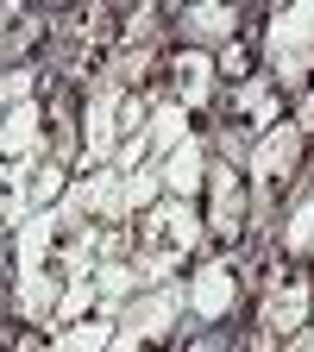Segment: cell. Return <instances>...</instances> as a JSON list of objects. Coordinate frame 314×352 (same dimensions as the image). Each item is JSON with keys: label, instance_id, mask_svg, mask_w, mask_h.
Returning a JSON list of instances; mask_svg holds the SVG:
<instances>
[{"label": "cell", "instance_id": "obj_1", "mask_svg": "<svg viewBox=\"0 0 314 352\" xmlns=\"http://www.w3.org/2000/svg\"><path fill=\"white\" fill-rule=\"evenodd\" d=\"M189 315V283H145L120 308V327H113V346L107 352H157Z\"/></svg>", "mask_w": 314, "mask_h": 352}, {"label": "cell", "instance_id": "obj_2", "mask_svg": "<svg viewBox=\"0 0 314 352\" xmlns=\"http://www.w3.org/2000/svg\"><path fill=\"white\" fill-rule=\"evenodd\" d=\"M264 57H271L277 88H295V95L314 88V0L277 7L264 19Z\"/></svg>", "mask_w": 314, "mask_h": 352}, {"label": "cell", "instance_id": "obj_3", "mask_svg": "<svg viewBox=\"0 0 314 352\" xmlns=\"http://www.w3.org/2000/svg\"><path fill=\"white\" fill-rule=\"evenodd\" d=\"M302 151H308V132H302L295 120H277V126L251 145V157H245V183H251V214H258V220L277 214L271 201L283 195V183L302 170Z\"/></svg>", "mask_w": 314, "mask_h": 352}, {"label": "cell", "instance_id": "obj_4", "mask_svg": "<svg viewBox=\"0 0 314 352\" xmlns=\"http://www.w3.org/2000/svg\"><path fill=\"white\" fill-rule=\"evenodd\" d=\"M120 107H126V88L113 76H95L88 88V107H82V176L88 170H107L120 157Z\"/></svg>", "mask_w": 314, "mask_h": 352}, {"label": "cell", "instance_id": "obj_5", "mask_svg": "<svg viewBox=\"0 0 314 352\" xmlns=\"http://www.w3.org/2000/svg\"><path fill=\"white\" fill-rule=\"evenodd\" d=\"M251 227V183H245V164L220 157L208 170V233L220 245H239V233Z\"/></svg>", "mask_w": 314, "mask_h": 352}, {"label": "cell", "instance_id": "obj_6", "mask_svg": "<svg viewBox=\"0 0 314 352\" xmlns=\"http://www.w3.org/2000/svg\"><path fill=\"white\" fill-rule=\"evenodd\" d=\"M145 245L151 252H176V258H195L201 252V239H208V214L195 208V201H183V195H164L145 220Z\"/></svg>", "mask_w": 314, "mask_h": 352}, {"label": "cell", "instance_id": "obj_7", "mask_svg": "<svg viewBox=\"0 0 314 352\" xmlns=\"http://www.w3.org/2000/svg\"><path fill=\"white\" fill-rule=\"evenodd\" d=\"M258 327L271 333V340H295L302 327H314V283L308 277H277L271 289H264Z\"/></svg>", "mask_w": 314, "mask_h": 352}, {"label": "cell", "instance_id": "obj_8", "mask_svg": "<svg viewBox=\"0 0 314 352\" xmlns=\"http://www.w3.org/2000/svg\"><path fill=\"white\" fill-rule=\"evenodd\" d=\"M233 308H239V271H233L227 258H201L195 277H189V315L201 327H220Z\"/></svg>", "mask_w": 314, "mask_h": 352}, {"label": "cell", "instance_id": "obj_9", "mask_svg": "<svg viewBox=\"0 0 314 352\" xmlns=\"http://www.w3.org/2000/svg\"><path fill=\"white\" fill-rule=\"evenodd\" d=\"M69 208H82L88 220H101V227H126V176L107 164V170H88V176H76L69 183V195H63Z\"/></svg>", "mask_w": 314, "mask_h": 352}, {"label": "cell", "instance_id": "obj_10", "mask_svg": "<svg viewBox=\"0 0 314 352\" xmlns=\"http://www.w3.org/2000/svg\"><path fill=\"white\" fill-rule=\"evenodd\" d=\"M245 25V7H227V0H195V7L176 13V32H183L195 51H227Z\"/></svg>", "mask_w": 314, "mask_h": 352}, {"label": "cell", "instance_id": "obj_11", "mask_svg": "<svg viewBox=\"0 0 314 352\" xmlns=\"http://www.w3.org/2000/svg\"><path fill=\"white\" fill-rule=\"evenodd\" d=\"M227 107H233V120H239L245 139H264V132L283 120V88H277V76H271V69H258L251 82H239L233 95H227Z\"/></svg>", "mask_w": 314, "mask_h": 352}, {"label": "cell", "instance_id": "obj_12", "mask_svg": "<svg viewBox=\"0 0 314 352\" xmlns=\"http://www.w3.org/2000/svg\"><path fill=\"white\" fill-rule=\"evenodd\" d=\"M170 95L183 101L189 113L214 107V95H220V63H214V51H195V44H183V51L170 57Z\"/></svg>", "mask_w": 314, "mask_h": 352}, {"label": "cell", "instance_id": "obj_13", "mask_svg": "<svg viewBox=\"0 0 314 352\" xmlns=\"http://www.w3.org/2000/svg\"><path fill=\"white\" fill-rule=\"evenodd\" d=\"M208 139L195 132V139H183L170 157H164V189L170 195H183V201H195V195H208Z\"/></svg>", "mask_w": 314, "mask_h": 352}, {"label": "cell", "instance_id": "obj_14", "mask_svg": "<svg viewBox=\"0 0 314 352\" xmlns=\"http://www.w3.org/2000/svg\"><path fill=\"white\" fill-rule=\"evenodd\" d=\"M277 245H283V258H314V183H308V189L283 208Z\"/></svg>", "mask_w": 314, "mask_h": 352}, {"label": "cell", "instance_id": "obj_15", "mask_svg": "<svg viewBox=\"0 0 314 352\" xmlns=\"http://www.w3.org/2000/svg\"><path fill=\"white\" fill-rule=\"evenodd\" d=\"M145 132H151V151H157V164H164L176 145H183V139H195V126H189V107L176 101V95H164V101L151 107V126H145Z\"/></svg>", "mask_w": 314, "mask_h": 352}, {"label": "cell", "instance_id": "obj_16", "mask_svg": "<svg viewBox=\"0 0 314 352\" xmlns=\"http://www.w3.org/2000/svg\"><path fill=\"white\" fill-rule=\"evenodd\" d=\"M95 289H101V308H107V315H120V308L145 289V277H139V264H132V258H107L101 271H95Z\"/></svg>", "mask_w": 314, "mask_h": 352}, {"label": "cell", "instance_id": "obj_17", "mask_svg": "<svg viewBox=\"0 0 314 352\" xmlns=\"http://www.w3.org/2000/svg\"><path fill=\"white\" fill-rule=\"evenodd\" d=\"M113 327H120V315H107V308H101V315H88V321H76V327H57L51 346H57V352H107V346H113Z\"/></svg>", "mask_w": 314, "mask_h": 352}, {"label": "cell", "instance_id": "obj_18", "mask_svg": "<svg viewBox=\"0 0 314 352\" xmlns=\"http://www.w3.org/2000/svg\"><path fill=\"white\" fill-rule=\"evenodd\" d=\"M88 315H101V289H95V277H76V283H63L57 327H76V321H88Z\"/></svg>", "mask_w": 314, "mask_h": 352}, {"label": "cell", "instance_id": "obj_19", "mask_svg": "<svg viewBox=\"0 0 314 352\" xmlns=\"http://www.w3.org/2000/svg\"><path fill=\"white\" fill-rule=\"evenodd\" d=\"M63 195H69L63 164H38V176H32V214H38V208H57Z\"/></svg>", "mask_w": 314, "mask_h": 352}, {"label": "cell", "instance_id": "obj_20", "mask_svg": "<svg viewBox=\"0 0 314 352\" xmlns=\"http://www.w3.org/2000/svg\"><path fill=\"white\" fill-rule=\"evenodd\" d=\"M214 63H220V76H227L233 88L258 76V69H251V44H245V38H233V44H227V51H214Z\"/></svg>", "mask_w": 314, "mask_h": 352}, {"label": "cell", "instance_id": "obj_21", "mask_svg": "<svg viewBox=\"0 0 314 352\" xmlns=\"http://www.w3.org/2000/svg\"><path fill=\"white\" fill-rule=\"evenodd\" d=\"M157 19H164L157 7H139V13H132V19L120 25V38H113V44H145V38L157 32Z\"/></svg>", "mask_w": 314, "mask_h": 352}, {"label": "cell", "instance_id": "obj_22", "mask_svg": "<svg viewBox=\"0 0 314 352\" xmlns=\"http://www.w3.org/2000/svg\"><path fill=\"white\" fill-rule=\"evenodd\" d=\"M32 82H38V76H32L25 63L7 69V107H25V101H32Z\"/></svg>", "mask_w": 314, "mask_h": 352}, {"label": "cell", "instance_id": "obj_23", "mask_svg": "<svg viewBox=\"0 0 314 352\" xmlns=\"http://www.w3.org/2000/svg\"><path fill=\"white\" fill-rule=\"evenodd\" d=\"M283 352H314V327H302L295 340H283Z\"/></svg>", "mask_w": 314, "mask_h": 352}, {"label": "cell", "instance_id": "obj_24", "mask_svg": "<svg viewBox=\"0 0 314 352\" xmlns=\"http://www.w3.org/2000/svg\"><path fill=\"white\" fill-rule=\"evenodd\" d=\"M32 352H57V346H32Z\"/></svg>", "mask_w": 314, "mask_h": 352}]
</instances>
